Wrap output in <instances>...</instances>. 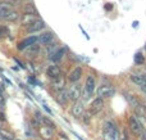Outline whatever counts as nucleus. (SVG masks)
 I'll return each mask as SVG.
<instances>
[{
	"mask_svg": "<svg viewBox=\"0 0 146 140\" xmlns=\"http://www.w3.org/2000/svg\"><path fill=\"white\" fill-rule=\"evenodd\" d=\"M95 89H96V79L92 75H88V76L86 77V82H85V86H83V93L81 97L85 100H88L91 98V95L94 94Z\"/></svg>",
	"mask_w": 146,
	"mask_h": 140,
	"instance_id": "obj_1",
	"label": "nucleus"
},
{
	"mask_svg": "<svg viewBox=\"0 0 146 140\" xmlns=\"http://www.w3.org/2000/svg\"><path fill=\"white\" fill-rule=\"evenodd\" d=\"M104 136L106 140H118V127L115 123L111 121L104 123Z\"/></svg>",
	"mask_w": 146,
	"mask_h": 140,
	"instance_id": "obj_2",
	"label": "nucleus"
},
{
	"mask_svg": "<svg viewBox=\"0 0 146 140\" xmlns=\"http://www.w3.org/2000/svg\"><path fill=\"white\" fill-rule=\"evenodd\" d=\"M114 94H115V87L111 84H103L98 89V95L100 98H103V99L114 97Z\"/></svg>",
	"mask_w": 146,
	"mask_h": 140,
	"instance_id": "obj_3",
	"label": "nucleus"
},
{
	"mask_svg": "<svg viewBox=\"0 0 146 140\" xmlns=\"http://www.w3.org/2000/svg\"><path fill=\"white\" fill-rule=\"evenodd\" d=\"M128 126H129V130H131L132 133L135 134V135H141V134H142V130H144V127H142V125L140 123V121L137 120V117L135 115H132L131 117H129Z\"/></svg>",
	"mask_w": 146,
	"mask_h": 140,
	"instance_id": "obj_4",
	"label": "nucleus"
},
{
	"mask_svg": "<svg viewBox=\"0 0 146 140\" xmlns=\"http://www.w3.org/2000/svg\"><path fill=\"white\" fill-rule=\"evenodd\" d=\"M67 93H68L69 99L73 100V102H77V100L81 98V95H82V89H81L80 85L73 82V85L69 86V89L67 90Z\"/></svg>",
	"mask_w": 146,
	"mask_h": 140,
	"instance_id": "obj_5",
	"label": "nucleus"
},
{
	"mask_svg": "<svg viewBox=\"0 0 146 140\" xmlns=\"http://www.w3.org/2000/svg\"><path fill=\"white\" fill-rule=\"evenodd\" d=\"M26 31L30 33H33V32H40L41 30H44L45 28V22H44L42 19H40V18H37V19L35 21V22H32L31 25L26 26Z\"/></svg>",
	"mask_w": 146,
	"mask_h": 140,
	"instance_id": "obj_6",
	"label": "nucleus"
},
{
	"mask_svg": "<svg viewBox=\"0 0 146 140\" xmlns=\"http://www.w3.org/2000/svg\"><path fill=\"white\" fill-rule=\"evenodd\" d=\"M83 113H85V107H83V103L78 102V100L73 103V105L71 108V115L73 116V117L80 118V117H82Z\"/></svg>",
	"mask_w": 146,
	"mask_h": 140,
	"instance_id": "obj_7",
	"label": "nucleus"
},
{
	"mask_svg": "<svg viewBox=\"0 0 146 140\" xmlns=\"http://www.w3.org/2000/svg\"><path fill=\"white\" fill-rule=\"evenodd\" d=\"M129 80H131V81L133 82L135 85H137V86H140V87L146 86V79H145L144 75L131 73V75H129Z\"/></svg>",
	"mask_w": 146,
	"mask_h": 140,
	"instance_id": "obj_8",
	"label": "nucleus"
},
{
	"mask_svg": "<svg viewBox=\"0 0 146 140\" xmlns=\"http://www.w3.org/2000/svg\"><path fill=\"white\" fill-rule=\"evenodd\" d=\"M103 108H104V99L100 97L95 98V99L92 100V103H91V112L95 115V113L100 112Z\"/></svg>",
	"mask_w": 146,
	"mask_h": 140,
	"instance_id": "obj_9",
	"label": "nucleus"
},
{
	"mask_svg": "<svg viewBox=\"0 0 146 140\" xmlns=\"http://www.w3.org/2000/svg\"><path fill=\"white\" fill-rule=\"evenodd\" d=\"M37 14H32V13H23L22 17H21V23L23 26H28L32 22H35L37 19Z\"/></svg>",
	"mask_w": 146,
	"mask_h": 140,
	"instance_id": "obj_10",
	"label": "nucleus"
},
{
	"mask_svg": "<svg viewBox=\"0 0 146 140\" xmlns=\"http://www.w3.org/2000/svg\"><path fill=\"white\" fill-rule=\"evenodd\" d=\"M37 43V36H31V37H27L25 39V40H22L21 43H18V46L17 48L19 49V50H23V49L28 48L30 45H32V44Z\"/></svg>",
	"mask_w": 146,
	"mask_h": 140,
	"instance_id": "obj_11",
	"label": "nucleus"
},
{
	"mask_svg": "<svg viewBox=\"0 0 146 140\" xmlns=\"http://www.w3.org/2000/svg\"><path fill=\"white\" fill-rule=\"evenodd\" d=\"M46 73H48V76L50 77V79L54 80V79H56V77L62 76V69L59 68V66H56V64H53V66H49Z\"/></svg>",
	"mask_w": 146,
	"mask_h": 140,
	"instance_id": "obj_12",
	"label": "nucleus"
},
{
	"mask_svg": "<svg viewBox=\"0 0 146 140\" xmlns=\"http://www.w3.org/2000/svg\"><path fill=\"white\" fill-rule=\"evenodd\" d=\"M81 77H82V68H81V67H76L71 73L68 75V80L72 82V84L73 82H77Z\"/></svg>",
	"mask_w": 146,
	"mask_h": 140,
	"instance_id": "obj_13",
	"label": "nucleus"
},
{
	"mask_svg": "<svg viewBox=\"0 0 146 140\" xmlns=\"http://www.w3.org/2000/svg\"><path fill=\"white\" fill-rule=\"evenodd\" d=\"M51 86H53V89L55 90V91H60V90H63L64 86H66V80H64V77L59 76V77H56V79H54Z\"/></svg>",
	"mask_w": 146,
	"mask_h": 140,
	"instance_id": "obj_14",
	"label": "nucleus"
},
{
	"mask_svg": "<svg viewBox=\"0 0 146 140\" xmlns=\"http://www.w3.org/2000/svg\"><path fill=\"white\" fill-rule=\"evenodd\" d=\"M69 100V97H68V93H67V90H60V91H58V94H56V102L59 103L60 105H66L67 103H68Z\"/></svg>",
	"mask_w": 146,
	"mask_h": 140,
	"instance_id": "obj_15",
	"label": "nucleus"
},
{
	"mask_svg": "<svg viewBox=\"0 0 146 140\" xmlns=\"http://www.w3.org/2000/svg\"><path fill=\"white\" fill-rule=\"evenodd\" d=\"M54 39V35L53 32H44L42 35H40L37 37V41L40 44H44V45H48V44H50L51 41H53Z\"/></svg>",
	"mask_w": 146,
	"mask_h": 140,
	"instance_id": "obj_16",
	"label": "nucleus"
},
{
	"mask_svg": "<svg viewBox=\"0 0 146 140\" xmlns=\"http://www.w3.org/2000/svg\"><path fill=\"white\" fill-rule=\"evenodd\" d=\"M10 10H13V7L10 3H5V1L0 3V19H4L5 15H7Z\"/></svg>",
	"mask_w": 146,
	"mask_h": 140,
	"instance_id": "obj_17",
	"label": "nucleus"
},
{
	"mask_svg": "<svg viewBox=\"0 0 146 140\" xmlns=\"http://www.w3.org/2000/svg\"><path fill=\"white\" fill-rule=\"evenodd\" d=\"M54 129H51V127H49V126H42V127H40V135H41V138H44V139H46V140H49V139H51L53 138V135H54Z\"/></svg>",
	"mask_w": 146,
	"mask_h": 140,
	"instance_id": "obj_18",
	"label": "nucleus"
},
{
	"mask_svg": "<svg viewBox=\"0 0 146 140\" xmlns=\"http://www.w3.org/2000/svg\"><path fill=\"white\" fill-rule=\"evenodd\" d=\"M66 50L67 49L66 48H60V49H58V50L55 51V53L51 55V59H53L54 62H58V61H60L62 58H63V55L66 54Z\"/></svg>",
	"mask_w": 146,
	"mask_h": 140,
	"instance_id": "obj_19",
	"label": "nucleus"
},
{
	"mask_svg": "<svg viewBox=\"0 0 146 140\" xmlns=\"http://www.w3.org/2000/svg\"><path fill=\"white\" fill-rule=\"evenodd\" d=\"M18 18H19V13L15 12V10H10V12L5 15L4 19L9 21V22H15V21H18Z\"/></svg>",
	"mask_w": 146,
	"mask_h": 140,
	"instance_id": "obj_20",
	"label": "nucleus"
},
{
	"mask_svg": "<svg viewBox=\"0 0 146 140\" xmlns=\"http://www.w3.org/2000/svg\"><path fill=\"white\" fill-rule=\"evenodd\" d=\"M0 138L4 140H14V135H13L12 133H9L8 130L0 129Z\"/></svg>",
	"mask_w": 146,
	"mask_h": 140,
	"instance_id": "obj_21",
	"label": "nucleus"
},
{
	"mask_svg": "<svg viewBox=\"0 0 146 140\" xmlns=\"http://www.w3.org/2000/svg\"><path fill=\"white\" fill-rule=\"evenodd\" d=\"M40 51V45H37V44H32V45H30L28 46V51H27V54L28 55H36V54Z\"/></svg>",
	"mask_w": 146,
	"mask_h": 140,
	"instance_id": "obj_22",
	"label": "nucleus"
},
{
	"mask_svg": "<svg viewBox=\"0 0 146 140\" xmlns=\"http://www.w3.org/2000/svg\"><path fill=\"white\" fill-rule=\"evenodd\" d=\"M127 100H128V103H129V105L131 107H133V108H137L139 107V104H140V102H139V99H137L135 95H127Z\"/></svg>",
	"mask_w": 146,
	"mask_h": 140,
	"instance_id": "obj_23",
	"label": "nucleus"
},
{
	"mask_svg": "<svg viewBox=\"0 0 146 140\" xmlns=\"http://www.w3.org/2000/svg\"><path fill=\"white\" fill-rule=\"evenodd\" d=\"M25 13H32V14H37V9L35 8L33 4H26Z\"/></svg>",
	"mask_w": 146,
	"mask_h": 140,
	"instance_id": "obj_24",
	"label": "nucleus"
},
{
	"mask_svg": "<svg viewBox=\"0 0 146 140\" xmlns=\"http://www.w3.org/2000/svg\"><path fill=\"white\" fill-rule=\"evenodd\" d=\"M136 117H137V120L140 121V123L142 125V127L146 129V115H144V113H140V112H139V113H137Z\"/></svg>",
	"mask_w": 146,
	"mask_h": 140,
	"instance_id": "obj_25",
	"label": "nucleus"
},
{
	"mask_svg": "<svg viewBox=\"0 0 146 140\" xmlns=\"http://www.w3.org/2000/svg\"><path fill=\"white\" fill-rule=\"evenodd\" d=\"M144 62H145L144 55H142L141 53H137L136 57H135V63H136L137 66H141V64H144Z\"/></svg>",
	"mask_w": 146,
	"mask_h": 140,
	"instance_id": "obj_26",
	"label": "nucleus"
},
{
	"mask_svg": "<svg viewBox=\"0 0 146 140\" xmlns=\"http://www.w3.org/2000/svg\"><path fill=\"white\" fill-rule=\"evenodd\" d=\"M9 35V28L7 26H0V39L7 37Z\"/></svg>",
	"mask_w": 146,
	"mask_h": 140,
	"instance_id": "obj_27",
	"label": "nucleus"
},
{
	"mask_svg": "<svg viewBox=\"0 0 146 140\" xmlns=\"http://www.w3.org/2000/svg\"><path fill=\"white\" fill-rule=\"evenodd\" d=\"M41 120H42V122L45 123L46 126H49V127H51V129H54V127H55V125H54V123L51 122V121L49 120L48 117H42V118H41Z\"/></svg>",
	"mask_w": 146,
	"mask_h": 140,
	"instance_id": "obj_28",
	"label": "nucleus"
},
{
	"mask_svg": "<svg viewBox=\"0 0 146 140\" xmlns=\"http://www.w3.org/2000/svg\"><path fill=\"white\" fill-rule=\"evenodd\" d=\"M3 104H4V97H3V95L0 94V107H1Z\"/></svg>",
	"mask_w": 146,
	"mask_h": 140,
	"instance_id": "obj_29",
	"label": "nucleus"
},
{
	"mask_svg": "<svg viewBox=\"0 0 146 140\" xmlns=\"http://www.w3.org/2000/svg\"><path fill=\"white\" fill-rule=\"evenodd\" d=\"M140 140H146V134H141V138Z\"/></svg>",
	"mask_w": 146,
	"mask_h": 140,
	"instance_id": "obj_30",
	"label": "nucleus"
},
{
	"mask_svg": "<svg viewBox=\"0 0 146 140\" xmlns=\"http://www.w3.org/2000/svg\"><path fill=\"white\" fill-rule=\"evenodd\" d=\"M141 90H142V91H144V93H145V94H146V86H144V87H141Z\"/></svg>",
	"mask_w": 146,
	"mask_h": 140,
	"instance_id": "obj_31",
	"label": "nucleus"
},
{
	"mask_svg": "<svg viewBox=\"0 0 146 140\" xmlns=\"http://www.w3.org/2000/svg\"><path fill=\"white\" fill-rule=\"evenodd\" d=\"M145 51H146V44H145Z\"/></svg>",
	"mask_w": 146,
	"mask_h": 140,
	"instance_id": "obj_32",
	"label": "nucleus"
},
{
	"mask_svg": "<svg viewBox=\"0 0 146 140\" xmlns=\"http://www.w3.org/2000/svg\"><path fill=\"white\" fill-rule=\"evenodd\" d=\"M144 76H145V79H146V73H145V75H144Z\"/></svg>",
	"mask_w": 146,
	"mask_h": 140,
	"instance_id": "obj_33",
	"label": "nucleus"
},
{
	"mask_svg": "<svg viewBox=\"0 0 146 140\" xmlns=\"http://www.w3.org/2000/svg\"><path fill=\"white\" fill-rule=\"evenodd\" d=\"M122 140H127V139H122Z\"/></svg>",
	"mask_w": 146,
	"mask_h": 140,
	"instance_id": "obj_34",
	"label": "nucleus"
}]
</instances>
